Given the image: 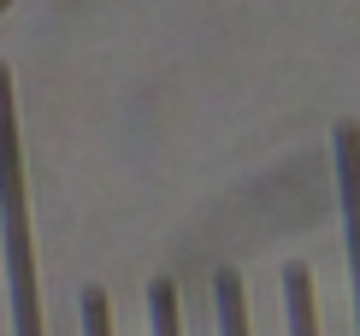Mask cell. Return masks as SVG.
Returning a JSON list of instances; mask_svg holds the SVG:
<instances>
[{
	"label": "cell",
	"instance_id": "obj_1",
	"mask_svg": "<svg viewBox=\"0 0 360 336\" xmlns=\"http://www.w3.org/2000/svg\"><path fill=\"white\" fill-rule=\"evenodd\" d=\"M0 248H6V289H12V336H48L41 325V278H36V236H30V183H24V142H18V95L12 71L0 65Z\"/></svg>",
	"mask_w": 360,
	"mask_h": 336
},
{
	"label": "cell",
	"instance_id": "obj_2",
	"mask_svg": "<svg viewBox=\"0 0 360 336\" xmlns=\"http://www.w3.org/2000/svg\"><path fill=\"white\" fill-rule=\"evenodd\" d=\"M337 154V201H342V248H349V295H354V336H360V124L342 118L331 130Z\"/></svg>",
	"mask_w": 360,
	"mask_h": 336
},
{
	"label": "cell",
	"instance_id": "obj_3",
	"mask_svg": "<svg viewBox=\"0 0 360 336\" xmlns=\"http://www.w3.org/2000/svg\"><path fill=\"white\" fill-rule=\"evenodd\" d=\"M283 318H290V336H319V313H313V278L302 259L283 266Z\"/></svg>",
	"mask_w": 360,
	"mask_h": 336
},
{
	"label": "cell",
	"instance_id": "obj_4",
	"mask_svg": "<svg viewBox=\"0 0 360 336\" xmlns=\"http://www.w3.org/2000/svg\"><path fill=\"white\" fill-rule=\"evenodd\" d=\"M213 318H219V336H248V295H243L236 266L213 271Z\"/></svg>",
	"mask_w": 360,
	"mask_h": 336
},
{
	"label": "cell",
	"instance_id": "obj_5",
	"mask_svg": "<svg viewBox=\"0 0 360 336\" xmlns=\"http://www.w3.org/2000/svg\"><path fill=\"white\" fill-rule=\"evenodd\" d=\"M148 330L154 336H184V325H177V283L172 278L148 283Z\"/></svg>",
	"mask_w": 360,
	"mask_h": 336
},
{
	"label": "cell",
	"instance_id": "obj_6",
	"mask_svg": "<svg viewBox=\"0 0 360 336\" xmlns=\"http://www.w3.org/2000/svg\"><path fill=\"white\" fill-rule=\"evenodd\" d=\"M77 325H83V336H112V301H107V289H101V283L83 289V301H77Z\"/></svg>",
	"mask_w": 360,
	"mask_h": 336
}]
</instances>
